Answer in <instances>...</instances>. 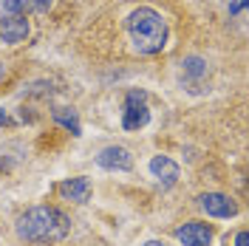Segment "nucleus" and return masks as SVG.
I'll list each match as a JSON object with an SVG mask.
<instances>
[{
  "label": "nucleus",
  "instance_id": "nucleus-17",
  "mask_svg": "<svg viewBox=\"0 0 249 246\" xmlns=\"http://www.w3.org/2000/svg\"><path fill=\"white\" fill-rule=\"evenodd\" d=\"M144 246H167V244H164V241H147Z\"/></svg>",
  "mask_w": 249,
  "mask_h": 246
},
{
  "label": "nucleus",
  "instance_id": "nucleus-4",
  "mask_svg": "<svg viewBox=\"0 0 249 246\" xmlns=\"http://www.w3.org/2000/svg\"><path fill=\"white\" fill-rule=\"evenodd\" d=\"M198 207L210 218H235L241 212L238 201L230 198L227 193H204V195H198Z\"/></svg>",
  "mask_w": 249,
  "mask_h": 246
},
{
  "label": "nucleus",
  "instance_id": "nucleus-5",
  "mask_svg": "<svg viewBox=\"0 0 249 246\" xmlns=\"http://www.w3.org/2000/svg\"><path fill=\"white\" fill-rule=\"evenodd\" d=\"M96 164L110 173H130L133 170V156L122 144H108L96 153Z\"/></svg>",
  "mask_w": 249,
  "mask_h": 246
},
{
  "label": "nucleus",
  "instance_id": "nucleus-13",
  "mask_svg": "<svg viewBox=\"0 0 249 246\" xmlns=\"http://www.w3.org/2000/svg\"><path fill=\"white\" fill-rule=\"evenodd\" d=\"M51 3L54 0H26V12H31V15H46L48 9H51Z\"/></svg>",
  "mask_w": 249,
  "mask_h": 246
},
{
  "label": "nucleus",
  "instance_id": "nucleus-2",
  "mask_svg": "<svg viewBox=\"0 0 249 246\" xmlns=\"http://www.w3.org/2000/svg\"><path fill=\"white\" fill-rule=\"evenodd\" d=\"M127 34L139 54H159L167 46V20L150 6H139L127 17Z\"/></svg>",
  "mask_w": 249,
  "mask_h": 246
},
{
  "label": "nucleus",
  "instance_id": "nucleus-16",
  "mask_svg": "<svg viewBox=\"0 0 249 246\" xmlns=\"http://www.w3.org/2000/svg\"><path fill=\"white\" fill-rule=\"evenodd\" d=\"M3 124H9V113L0 108V127H3Z\"/></svg>",
  "mask_w": 249,
  "mask_h": 246
},
{
  "label": "nucleus",
  "instance_id": "nucleus-11",
  "mask_svg": "<svg viewBox=\"0 0 249 246\" xmlns=\"http://www.w3.org/2000/svg\"><path fill=\"white\" fill-rule=\"evenodd\" d=\"M181 65H184V74H187V77H193V79L207 77V62H204L201 57H196V54H193V57H184V62H181Z\"/></svg>",
  "mask_w": 249,
  "mask_h": 246
},
{
  "label": "nucleus",
  "instance_id": "nucleus-12",
  "mask_svg": "<svg viewBox=\"0 0 249 246\" xmlns=\"http://www.w3.org/2000/svg\"><path fill=\"white\" fill-rule=\"evenodd\" d=\"M0 9L6 15H23L26 17V0H0Z\"/></svg>",
  "mask_w": 249,
  "mask_h": 246
},
{
  "label": "nucleus",
  "instance_id": "nucleus-8",
  "mask_svg": "<svg viewBox=\"0 0 249 246\" xmlns=\"http://www.w3.org/2000/svg\"><path fill=\"white\" fill-rule=\"evenodd\" d=\"M150 176H153L161 187H173L178 181L181 170H178V164L173 161L170 156H153V158H150Z\"/></svg>",
  "mask_w": 249,
  "mask_h": 246
},
{
  "label": "nucleus",
  "instance_id": "nucleus-9",
  "mask_svg": "<svg viewBox=\"0 0 249 246\" xmlns=\"http://www.w3.org/2000/svg\"><path fill=\"white\" fill-rule=\"evenodd\" d=\"M57 193H60L65 201L85 204V201L91 198V181H88L85 176H77V178H65V181L57 187Z\"/></svg>",
  "mask_w": 249,
  "mask_h": 246
},
{
  "label": "nucleus",
  "instance_id": "nucleus-18",
  "mask_svg": "<svg viewBox=\"0 0 249 246\" xmlns=\"http://www.w3.org/2000/svg\"><path fill=\"white\" fill-rule=\"evenodd\" d=\"M3 74H6V68H3V65H0V79H3Z\"/></svg>",
  "mask_w": 249,
  "mask_h": 246
},
{
  "label": "nucleus",
  "instance_id": "nucleus-6",
  "mask_svg": "<svg viewBox=\"0 0 249 246\" xmlns=\"http://www.w3.org/2000/svg\"><path fill=\"white\" fill-rule=\"evenodd\" d=\"M29 34H31V26L23 15L0 17V43H6V46H20V43L29 40Z\"/></svg>",
  "mask_w": 249,
  "mask_h": 246
},
{
  "label": "nucleus",
  "instance_id": "nucleus-14",
  "mask_svg": "<svg viewBox=\"0 0 249 246\" xmlns=\"http://www.w3.org/2000/svg\"><path fill=\"white\" fill-rule=\"evenodd\" d=\"M232 246H249V232H247V229L235 232V241H232Z\"/></svg>",
  "mask_w": 249,
  "mask_h": 246
},
{
  "label": "nucleus",
  "instance_id": "nucleus-10",
  "mask_svg": "<svg viewBox=\"0 0 249 246\" xmlns=\"http://www.w3.org/2000/svg\"><path fill=\"white\" fill-rule=\"evenodd\" d=\"M51 119L60 124V127H65L71 136H79L82 133V124H79V116L74 108H54L51 110Z\"/></svg>",
  "mask_w": 249,
  "mask_h": 246
},
{
  "label": "nucleus",
  "instance_id": "nucleus-3",
  "mask_svg": "<svg viewBox=\"0 0 249 246\" xmlns=\"http://www.w3.org/2000/svg\"><path fill=\"white\" fill-rule=\"evenodd\" d=\"M150 122V108H147V93L139 88H130L124 93L122 105V127L124 130H142Z\"/></svg>",
  "mask_w": 249,
  "mask_h": 246
},
{
  "label": "nucleus",
  "instance_id": "nucleus-1",
  "mask_svg": "<svg viewBox=\"0 0 249 246\" xmlns=\"http://www.w3.org/2000/svg\"><path fill=\"white\" fill-rule=\"evenodd\" d=\"M15 232L20 241H29V244H60L71 232V221L57 207L37 204L17 218Z\"/></svg>",
  "mask_w": 249,
  "mask_h": 246
},
{
  "label": "nucleus",
  "instance_id": "nucleus-15",
  "mask_svg": "<svg viewBox=\"0 0 249 246\" xmlns=\"http://www.w3.org/2000/svg\"><path fill=\"white\" fill-rule=\"evenodd\" d=\"M244 9H247V0H235L232 6H230V15L238 17V15H244Z\"/></svg>",
  "mask_w": 249,
  "mask_h": 246
},
{
  "label": "nucleus",
  "instance_id": "nucleus-7",
  "mask_svg": "<svg viewBox=\"0 0 249 246\" xmlns=\"http://www.w3.org/2000/svg\"><path fill=\"white\" fill-rule=\"evenodd\" d=\"M176 241L181 246H210L213 241V227L204 221H187L181 227H176Z\"/></svg>",
  "mask_w": 249,
  "mask_h": 246
}]
</instances>
